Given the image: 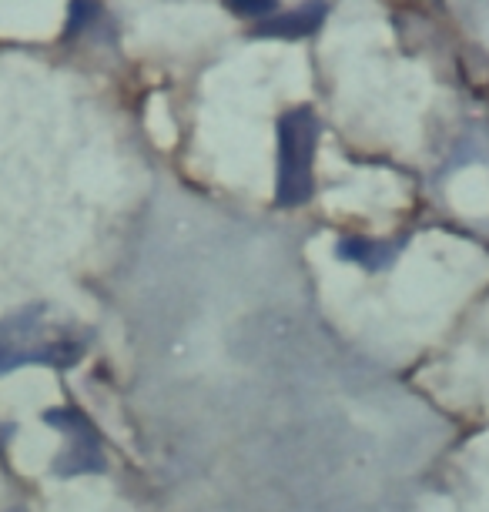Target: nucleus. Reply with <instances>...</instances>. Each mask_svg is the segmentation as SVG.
I'll return each mask as SVG.
<instances>
[{
	"instance_id": "2",
	"label": "nucleus",
	"mask_w": 489,
	"mask_h": 512,
	"mask_svg": "<svg viewBox=\"0 0 489 512\" xmlns=\"http://www.w3.org/2000/svg\"><path fill=\"white\" fill-rule=\"evenodd\" d=\"M319 144V121L295 108L278 121V201L302 205L312 195V161Z\"/></svg>"
},
{
	"instance_id": "1",
	"label": "nucleus",
	"mask_w": 489,
	"mask_h": 512,
	"mask_svg": "<svg viewBox=\"0 0 489 512\" xmlns=\"http://www.w3.org/2000/svg\"><path fill=\"white\" fill-rule=\"evenodd\" d=\"M44 308H24L0 322V372H14L21 365H54L67 369L84 355L81 338H67L64 332L51 335L44 325Z\"/></svg>"
},
{
	"instance_id": "6",
	"label": "nucleus",
	"mask_w": 489,
	"mask_h": 512,
	"mask_svg": "<svg viewBox=\"0 0 489 512\" xmlns=\"http://www.w3.org/2000/svg\"><path fill=\"white\" fill-rule=\"evenodd\" d=\"M225 4L238 17H268L275 11V0H225Z\"/></svg>"
},
{
	"instance_id": "5",
	"label": "nucleus",
	"mask_w": 489,
	"mask_h": 512,
	"mask_svg": "<svg viewBox=\"0 0 489 512\" xmlns=\"http://www.w3.org/2000/svg\"><path fill=\"white\" fill-rule=\"evenodd\" d=\"M339 251H342V258H349V262H359V265H366V268L382 265V248L372 245V241L345 238L342 245H339Z\"/></svg>"
},
{
	"instance_id": "4",
	"label": "nucleus",
	"mask_w": 489,
	"mask_h": 512,
	"mask_svg": "<svg viewBox=\"0 0 489 512\" xmlns=\"http://www.w3.org/2000/svg\"><path fill=\"white\" fill-rule=\"evenodd\" d=\"M322 17H325L322 4H309V7H302V11H295V14L275 17L272 24H262L258 31L272 34V37H305V34H312L315 27H319Z\"/></svg>"
},
{
	"instance_id": "3",
	"label": "nucleus",
	"mask_w": 489,
	"mask_h": 512,
	"mask_svg": "<svg viewBox=\"0 0 489 512\" xmlns=\"http://www.w3.org/2000/svg\"><path fill=\"white\" fill-rule=\"evenodd\" d=\"M44 422L67 436V449L61 459H54V472H61V476H81V472L104 466L101 439L94 432V425L88 422V415H81L78 409H47Z\"/></svg>"
}]
</instances>
